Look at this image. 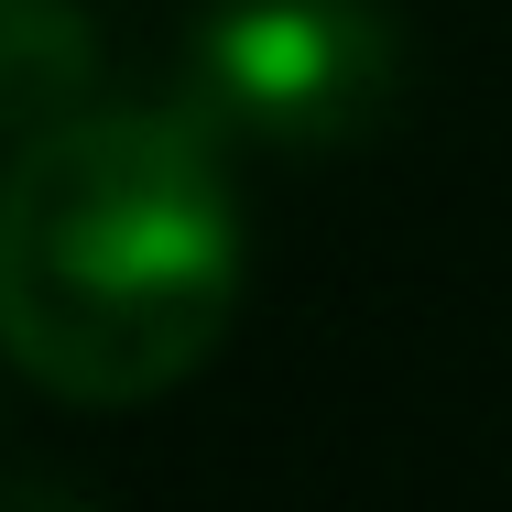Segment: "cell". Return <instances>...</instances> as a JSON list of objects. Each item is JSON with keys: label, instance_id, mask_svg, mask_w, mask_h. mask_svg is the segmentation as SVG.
Here are the masks:
<instances>
[{"label": "cell", "instance_id": "2", "mask_svg": "<svg viewBox=\"0 0 512 512\" xmlns=\"http://www.w3.org/2000/svg\"><path fill=\"white\" fill-rule=\"evenodd\" d=\"M404 88V33L382 0H218L197 33V99L284 153L360 142Z\"/></svg>", "mask_w": 512, "mask_h": 512}, {"label": "cell", "instance_id": "1", "mask_svg": "<svg viewBox=\"0 0 512 512\" xmlns=\"http://www.w3.org/2000/svg\"><path fill=\"white\" fill-rule=\"evenodd\" d=\"M240 306V207L186 109H66L0 164V360L55 404H153Z\"/></svg>", "mask_w": 512, "mask_h": 512}, {"label": "cell", "instance_id": "3", "mask_svg": "<svg viewBox=\"0 0 512 512\" xmlns=\"http://www.w3.org/2000/svg\"><path fill=\"white\" fill-rule=\"evenodd\" d=\"M88 77H99V33L77 0H0V131H44L88 109Z\"/></svg>", "mask_w": 512, "mask_h": 512}]
</instances>
